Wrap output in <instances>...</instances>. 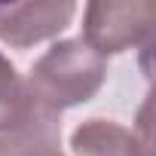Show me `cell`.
<instances>
[{"label":"cell","instance_id":"cell-6","mask_svg":"<svg viewBox=\"0 0 156 156\" xmlns=\"http://www.w3.org/2000/svg\"><path fill=\"white\" fill-rule=\"evenodd\" d=\"M58 135H61V126L3 135L0 138V156H64L58 150Z\"/></svg>","mask_w":156,"mask_h":156},{"label":"cell","instance_id":"cell-3","mask_svg":"<svg viewBox=\"0 0 156 156\" xmlns=\"http://www.w3.org/2000/svg\"><path fill=\"white\" fill-rule=\"evenodd\" d=\"M76 12L70 0H28V3H0V40L12 49L58 37Z\"/></svg>","mask_w":156,"mask_h":156},{"label":"cell","instance_id":"cell-5","mask_svg":"<svg viewBox=\"0 0 156 156\" xmlns=\"http://www.w3.org/2000/svg\"><path fill=\"white\" fill-rule=\"evenodd\" d=\"M73 156H153L150 144L113 119H86L70 135Z\"/></svg>","mask_w":156,"mask_h":156},{"label":"cell","instance_id":"cell-1","mask_svg":"<svg viewBox=\"0 0 156 156\" xmlns=\"http://www.w3.org/2000/svg\"><path fill=\"white\" fill-rule=\"evenodd\" d=\"M107 80V58H101L80 37L52 43L28 73V92L40 110L58 116L98 95Z\"/></svg>","mask_w":156,"mask_h":156},{"label":"cell","instance_id":"cell-2","mask_svg":"<svg viewBox=\"0 0 156 156\" xmlns=\"http://www.w3.org/2000/svg\"><path fill=\"white\" fill-rule=\"evenodd\" d=\"M156 3L135 0V3H89L83 16V43L92 46L101 58L119 55L135 46L153 43Z\"/></svg>","mask_w":156,"mask_h":156},{"label":"cell","instance_id":"cell-4","mask_svg":"<svg viewBox=\"0 0 156 156\" xmlns=\"http://www.w3.org/2000/svg\"><path fill=\"white\" fill-rule=\"evenodd\" d=\"M52 126H61V119L37 107L16 64L0 52V138L28 129H52Z\"/></svg>","mask_w":156,"mask_h":156}]
</instances>
